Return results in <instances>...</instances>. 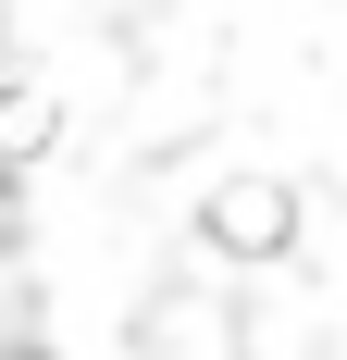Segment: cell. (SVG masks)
<instances>
[{
  "label": "cell",
  "mask_w": 347,
  "mask_h": 360,
  "mask_svg": "<svg viewBox=\"0 0 347 360\" xmlns=\"http://www.w3.org/2000/svg\"><path fill=\"white\" fill-rule=\"evenodd\" d=\"M285 236H298L285 174H223V186H211V249H236V261H285Z\"/></svg>",
  "instance_id": "obj_1"
},
{
  "label": "cell",
  "mask_w": 347,
  "mask_h": 360,
  "mask_svg": "<svg viewBox=\"0 0 347 360\" xmlns=\"http://www.w3.org/2000/svg\"><path fill=\"white\" fill-rule=\"evenodd\" d=\"M50 137H63V100H50V75H0V162H37Z\"/></svg>",
  "instance_id": "obj_2"
}]
</instances>
